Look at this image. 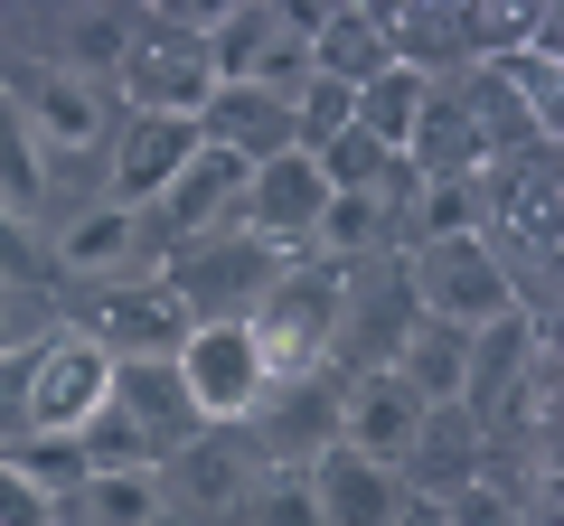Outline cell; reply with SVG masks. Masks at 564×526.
Segmentation results:
<instances>
[{"mask_svg": "<svg viewBox=\"0 0 564 526\" xmlns=\"http://www.w3.org/2000/svg\"><path fill=\"white\" fill-rule=\"evenodd\" d=\"M414 310L443 329H489L518 310V283H508V263L489 235H443V244H414Z\"/></svg>", "mask_w": 564, "mask_h": 526, "instance_id": "1", "label": "cell"}, {"mask_svg": "<svg viewBox=\"0 0 564 526\" xmlns=\"http://www.w3.org/2000/svg\"><path fill=\"white\" fill-rule=\"evenodd\" d=\"M170 376H180V395H188L198 424H245V414H263V395H273V376H263L254 329L245 320H188Z\"/></svg>", "mask_w": 564, "mask_h": 526, "instance_id": "2", "label": "cell"}, {"mask_svg": "<svg viewBox=\"0 0 564 526\" xmlns=\"http://www.w3.org/2000/svg\"><path fill=\"white\" fill-rule=\"evenodd\" d=\"M104 395H113V358L85 329H57V339L29 348V432L66 442V432H85L104 414Z\"/></svg>", "mask_w": 564, "mask_h": 526, "instance_id": "3", "label": "cell"}, {"mask_svg": "<svg viewBox=\"0 0 564 526\" xmlns=\"http://www.w3.org/2000/svg\"><path fill=\"white\" fill-rule=\"evenodd\" d=\"M161 292L188 320H245L236 302H263V292H273V254H263L254 235H236V226H226V235H188V254L161 273Z\"/></svg>", "mask_w": 564, "mask_h": 526, "instance_id": "4", "label": "cell"}, {"mask_svg": "<svg viewBox=\"0 0 564 526\" xmlns=\"http://www.w3.org/2000/svg\"><path fill=\"white\" fill-rule=\"evenodd\" d=\"M329 207V179L311 151H273V161L245 169V198H236V235H254L263 254H292V244H311V226H321Z\"/></svg>", "mask_w": 564, "mask_h": 526, "instance_id": "5", "label": "cell"}, {"mask_svg": "<svg viewBox=\"0 0 564 526\" xmlns=\"http://www.w3.org/2000/svg\"><path fill=\"white\" fill-rule=\"evenodd\" d=\"M0 103L29 122V142H39L47 161H76V151H104V142H113V103H104V85L66 76V66H29Z\"/></svg>", "mask_w": 564, "mask_h": 526, "instance_id": "6", "label": "cell"}, {"mask_svg": "<svg viewBox=\"0 0 564 526\" xmlns=\"http://www.w3.org/2000/svg\"><path fill=\"white\" fill-rule=\"evenodd\" d=\"M113 85L132 95V113H170V122H198L207 95H217V76H207V47L188 39V29H141L132 57L113 66Z\"/></svg>", "mask_w": 564, "mask_h": 526, "instance_id": "7", "label": "cell"}, {"mask_svg": "<svg viewBox=\"0 0 564 526\" xmlns=\"http://www.w3.org/2000/svg\"><path fill=\"white\" fill-rule=\"evenodd\" d=\"M85 339H95L113 366H170L180 339H188V310L170 302L161 283H113V292H95V310H85Z\"/></svg>", "mask_w": 564, "mask_h": 526, "instance_id": "8", "label": "cell"}, {"mask_svg": "<svg viewBox=\"0 0 564 526\" xmlns=\"http://www.w3.org/2000/svg\"><path fill=\"white\" fill-rule=\"evenodd\" d=\"M423 414H433V405H414V385H404V376L367 366V376L339 395V451H358V461H386V470H395V461H414Z\"/></svg>", "mask_w": 564, "mask_h": 526, "instance_id": "9", "label": "cell"}, {"mask_svg": "<svg viewBox=\"0 0 564 526\" xmlns=\"http://www.w3.org/2000/svg\"><path fill=\"white\" fill-rule=\"evenodd\" d=\"M198 161V122H170V113H132L113 132V207H161V188Z\"/></svg>", "mask_w": 564, "mask_h": 526, "instance_id": "10", "label": "cell"}, {"mask_svg": "<svg viewBox=\"0 0 564 526\" xmlns=\"http://www.w3.org/2000/svg\"><path fill=\"white\" fill-rule=\"evenodd\" d=\"M302 480H311L321 526H386V517L404 507V480H395V470H386V461H358V451H339V442H329Z\"/></svg>", "mask_w": 564, "mask_h": 526, "instance_id": "11", "label": "cell"}, {"mask_svg": "<svg viewBox=\"0 0 564 526\" xmlns=\"http://www.w3.org/2000/svg\"><path fill=\"white\" fill-rule=\"evenodd\" d=\"M527 366H536V320H527V310L470 329V358H462V405H470V424H489V414L518 395Z\"/></svg>", "mask_w": 564, "mask_h": 526, "instance_id": "12", "label": "cell"}, {"mask_svg": "<svg viewBox=\"0 0 564 526\" xmlns=\"http://www.w3.org/2000/svg\"><path fill=\"white\" fill-rule=\"evenodd\" d=\"M386 20L377 10H311V76L339 85V95H367L386 76Z\"/></svg>", "mask_w": 564, "mask_h": 526, "instance_id": "13", "label": "cell"}, {"mask_svg": "<svg viewBox=\"0 0 564 526\" xmlns=\"http://www.w3.org/2000/svg\"><path fill=\"white\" fill-rule=\"evenodd\" d=\"M480 161H489V142H480V113H470L462 95H423V113H414V142H404V169L414 179H480Z\"/></svg>", "mask_w": 564, "mask_h": 526, "instance_id": "14", "label": "cell"}, {"mask_svg": "<svg viewBox=\"0 0 564 526\" xmlns=\"http://www.w3.org/2000/svg\"><path fill=\"white\" fill-rule=\"evenodd\" d=\"M198 142L236 151V161H273V151H292V103L263 85H217L198 113Z\"/></svg>", "mask_w": 564, "mask_h": 526, "instance_id": "15", "label": "cell"}, {"mask_svg": "<svg viewBox=\"0 0 564 526\" xmlns=\"http://www.w3.org/2000/svg\"><path fill=\"white\" fill-rule=\"evenodd\" d=\"M245 169H254V161H236V151L198 142V161H188L180 179L161 188V217L180 226V235H217V226H236V198H245Z\"/></svg>", "mask_w": 564, "mask_h": 526, "instance_id": "16", "label": "cell"}, {"mask_svg": "<svg viewBox=\"0 0 564 526\" xmlns=\"http://www.w3.org/2000/svg\"><path fill=\"white\" fill-rule=\"evenodd\" d=\"M113 405L132 414L141 432H151V451H188V424H198V414H188V395H180V376H170V366H113Z\"/></svg>", "mask_w": 564, "mask_h": 526, "instance_id": "17", "label": "cell"}, {"mask_svg": "<svg viewBox=\"0 0 564 526\" xmlns=\"http://www.w3.org/2000/svg\"><path fill=\"white\" fill-rule=\"evenodd\" d=\"M66 507H76V526H161L170 517V480L161 470H95Z\"/></svg>", "mask_w": 564, "mask_h": 526, "instance_id": "18", "label": "cell"}, {"mask_svg": "<svg viewBox=\"0 0 564 526\" xmlns=\"http://www.w3.org/2000/svg\"><path fill=\"white\" fill-rule=\"evenodd\" d=\"M141 254V217L132 207H85V217H66V235H57V263L66 273H122V263Z\"/></svg>", "mask_w": 564, "mask_h": 526, "instance_id": "19", "label": "cell"}, {"mask_svg": "<svg viewBox=\"0 0 564 526\" xmlns=\"http://www.w3.org/2000/svg\"><path fill=\"white\" fill-rule=\"evenodd\" d=\"M423 95H433V76H404V66H386V76L358 95V132L386 151V161H404V142H414V113H423Z\"/></svg>", "mask_w": 564, "mask_h": 526, "instance_id": "20", "label": "cell"}, {"mask_svg": "<svg viewBox=\"0 0 564 526\" xmlns=\"http://www.w3.org/2000/svg\"><path fill=\"white\" fill-rule=\"evenodd\" d=\"M377 235H386V188H329L311 244H321V254H339V263H358V254H377Z\"/></svg>", "mask_w": 564, "mask_h": 526, "instance_id": "21", "label": "cell"}, {"mask_svg": "<svg viewBox=\"0 0 564 526\" xmlns=\"http://www.w3.org/2000/svg\"><path fill=\"white\" fill-rule=\"evenodd\" d=\"M47 151L29 142V122L10 113V103H0V217H39L47 207Z\"/></svg>", "mask_w": 564, "mask_h": 526, "instance_id": "22", "label": "cell"}, {"mask_svg": "<svg viewBox=\"0 0 564 526\" xmlns=\"http://www.w3.org/2000/svg\"><path fill=\"white\" fill-rule=\"evenodd\" d=\"M499 85L527 103V132H555V113H564V57H555V39H536V47H518V57H499Z\"/></svg>", "mask_w": 564, "mask_h": 526, "instance_id": "23", "label": "cell"}, {"mask_svg": "<svg viewBox=\"0 0 564 526\" xmlns=\"http://www.w3.org/2000/svg\"><path fill=\"white\" fill-rule=\"evenodd\" d=\"M132 39H141V20H122V10H76V20H66V76L104 85L132 57Z\"/></svg>", "mask_w": 564, "mask_h": 526, "instance_id": "24", "label": "cell"}, {"mask_svg": "<svg viewBox=\"0 0 564 526\" xmlns=\"http://www.w3.org/2000/svg\"><path fill=\"white\" fill-rule=\"evenodd\" d=\"M414 226H423V244L480 235V179H414Z\"/></svg>", "mask_w": 564, "mask_h": 526, "instance_id": "25", "label": "cell"}, {"mask_svg": "<svg viewBox=\"0 0 564 526\" xmlns=\"http://www.w3.org/2000/svg\"><path fill=\"white\" fill-rule=\"evenodd\" d=\"M0 461L20 470L29 489H47V498H57V507L76 498L85 480H95V470H85V451H76V442H47V432H39V442H20V451H0Z\"/></svg>", "mask_w": 564, "mask_h": 526, "instance_id": "26", "label": "cell"}, {"mask_svg": "<svg viewBox=\"0 0 564 526\" xmlns=\"http://www.w3.org/2000/svg\"><path fill=\"white\" fill-rule=\"evenodd\" d=\"M348 122H358V95H339V85L311 76L302 95H292V151H329Z\"/></svg>", "mask_w": 564, "mask_h": 526, "instance_id": "27", "label": "cell"}, {"mask_svg": "<svg viewBox=\"0 0 564 526\" xmlns=\"http://www.w3.org/2000/svg\"><path fill=\"white\" fill-rule=\"evenodd\" d=\"M236 507H245V526H321V507H311V480H302V470H263Z\"/></svg>", "mask_w": 564, "mask_h": 526, "instance_id": "28", "label": "cell"}, {"mask_svg": "<svg viewBox=\"0 0 564 526\" xmlns=\"http://www.w3.org/2000/svg\"><path fill=\"white\" fill-rule=\"evenodd\" d=\"M443 526H518V498H499L489 480H452V498H443Z\"/></svg>", "mask_w": 564, "mask_h": 526, "instance_id": "29", "label": "cell"}, {"mask_svg": "<svg viewBox=\"0 0 564 526\" xmlns=\"http://www.w3.org/2000/svg\"><path fill=\"white\" fill-rule=\"evenodd\" d=\"M57 517H66V507L47 498V489H29L20 470L0 461V526H57Z\"/></svg>", "mask_w": 564, "mask_h": 526, "instance_id": "30", "label": "cell"}, {"mask_svg": "<svg viewBox=\"0 0 564 526\" xmlns=\"http://www.w3.org/2000/svg\"><path fill=\"white\" fill-rule=\"evenodd\" d=\"M10 432H29V348L0 358V442H10Z\"/></svg>", "mask_w": 564, "mask_h": 526, "instance_id": "31", "label": "cell"}, {"mask_svg": "<svg viewBox=\"0 0 564 526\" xmlns=\"http://www.w3.org/2000/svg\"><path fill=\"white\" fill-rule=\"evenodd\" d=\"M20 348H39V310L0 283V358H20Z\"/></svg>", "mask_w": 564, "mask_h": 526, "instance_id": "32", "label": "cell"}, {"mask_svg": "<svg viewBox=\"0 0 564 526\" xmlns=\"http://www.w3.org/2000/svg\"><path fill=\"white\" fill-rule=\"evenodd\" d=\"M386 526H443V498H414V489H404V507Z\"/></svg>", "mask_w": 564, "mask_h": 526, "instance_id": "33", "label": "cell"}]
</instances>
